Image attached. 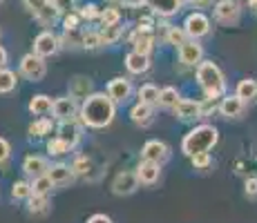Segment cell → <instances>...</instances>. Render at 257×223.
Wrapping results in <instances>:
<instances>
[{"label":"cell","instance_id":"ac0fdd59","mask_svg":"<svg viewBox=\"0 0 257 223\" xmlns=\"http://www.w3.org/2000/svg\"><path fill=\"white\" fill-rule=\"evenodd\" d=\"M246 112V103L241 101L237 94H226L219 98V114L226 121H235Z\"/></svg>","mask_w":257,"mask_h":223},{"label":"cell","instance_id":"ba28073f","mask_svg":"<svg viewBox=\"0 0 257 223\" xmlns=\"http://www.w3.org/2000/svg\"><path fill=\"white\" fill-rule=\"evenodd\" d=\"M105 92L110 94V98L116 103V105H125V103H130V98L135 96L137 89L127 76H114L105 85Z\"/></svg>","mask_w":257,"mask_h":223},{"label":"cell","instance_id":"681fc988","mask_svg":"<svg viewBox=\"0 0 257 223\" xmlns=\"http://www.w3.org/2000/svg\"><path fill=\"white\" fill-rule=\"evenodd\" d=\"M7 63H9V52L3 47V45H0V69L7 67Z\"/></svg>","mask_w":257,"mask_h":223},{"label":"cell","instance_id":"d590c367","mask_svg":"<svg viewBox=\"0 0 257 223\" xmlns=\"http://www.w3.org/2000/svg\"><path fill=\"white\" fill-rule=\"evenodd\" d=\"M61 45H63V47H83V27H78V29H63Z\"/></svg>","mask_w":257,"mask_h":223},{"label":"cell","instance_id":"6da1fadb","mask_svg":"<svg viewBox=\"0 0 257 223\" xmlns=\"http://www.w3.org/2000/svg\"><path fill=\"white\" fill-rule=\"evenodd\" d=\"M116 103L107 92H94L81 101V114L78 121L85 125V130H105L116 118Z\"/></svg>","mask_w":257,"mask_h":223},{"label":"cell","instance_id":"3957f363","mask_svg":"<svg viewBox=\"0 0 257 223\" xmlns=\"http://www.w3.org/2000/svg\"><path fill=\"white\" fill-rule=\"evenodd\" d=\"M219 143V130L212 123H199L192 130H188L181 138V154L190 158L199 152H212V147Z\"/></svg>","mask_w":257,"mask_h":223},{"label":"cell","instance_id":"e575fe53","mask_svg":"<svg viewBox=\"0 0 257 223\" xmlns=\"http://www.w3.org/2000/svg\"><path fill=\"white\" fill-rule=\"evenodd\" d=\"M32 181V194H45L49 196L52 194V190L56 185H54V181L49 178V174H41V176H36V178H29Z\"/></svg>","mask_w":257,"mask_h":223},{"label":"cell","instance_id":"52a82bcc","mask_svg":"<svg viewBox=\"0 0 257 223\" xmlns=\"http://www.w3.org/2000/svg\"><path fill=\"white\" fill-rule=\"evenodd\" d=\"M61 47H63L61 36H56L52 29H43V32L38 34V36L34 38V43H32V52H36L38 56H43V58L56 56V54L61 52Z\"/></svg>","mask_w":257,"mask_h":223},{"label":"cell","instance_id":"ee69618b","mask_svg":"<svg viewBox=\"0 0 257 223\" xmlns=\"http://www.w3.org/2000/svg\"><path fill=\"white\" fill-rule=\"evenodd\" d=\"M9 158H12V143L5 136H0V167L7 165Z\"/></svg>","mask_w":257,"mask_h":223},{"label":"cell","instance_id":"484cf974","mask_svg":"<svg viewBox=\"0 0 257 223\" xmlns=\"http://www.w3.org/2000/svg\"><path fill=\"white\" fill-rule=\"evenodd\" d=\"M235 94L246 103V105L257 103V78H241V81L235 85Z\"/></svg>","mask_w":257,"mask_h":223},{"label":"cell","instance_id":"603a6c76","mask_svg":"<svg viewBox=\"0 0 257 223\" xmlns=\"http://www.w3.org/2000/svg\"><path fill=\"white\" fill-rule=\"evenodd\" d=\"M123 63H125V69L132 74V76H141V74L150 72V67H152L150 56H146V54L135 52V49L125 54V58H123Z\"/></svg>","mask_w":257,"mask_h":223},{"label":"cell","instance_id":"e0dca14e","mask_svg":"<svg viewBox=\"0 0 257 223\" xmlns=\"http://www.w3.org/2000/svg\"><path fill=\"white\" fill-rule=\"evenodd\" d=\"M127 43L132 45L135 52L150 56V54L155 52V47H157V36L152 32H139V29H132V32L127 34Z\"/></svg>","mask_w":257,"mask_h":223},{"label":"cell","instance_id":"ffe728a7","mask_svg":"<svg viewBox=\"0 0 257 223\" xmlns=\"http://www.w3.org/2000/svg\"><path fill=\"white\" fill-rule=\"evenodd\" d=\"M47 174L54 181V185H56V187L72 185V183L76 181V172L72 170L70 163H63V161L52 163V165H49V170H47Z\"/></svg>","mask_w":257,"mask_h":223},{"label":"cell","instance_id":"f1b7e54d","mask_svg":"<svg viewBox=\"0 0 257 223\" xmlns=\"http://www.w3.org/2000/svg\"><path fill=\"white\" fill-rule=\"evenodd\" d=\"M25 203H27V212L34 216H45L52 210V201L45 194H32Z\"/></svg>","mask_w":257,"mask_h":223},{"label":"cell","instance_id":"4316f807","mask_svg":"<svg viewBox=\"0 0 257 223\" xmlns=\"http://www.w3.org/2000/svg\"><path fill=\"white\" fill-rule=\"evenodd\" d=\"M70 94L78 101H83L90 94H94V81L90 76H74L70 81Z\"/></svg>","mask_w":257,"mask_h":223},{"label":"cell","instance_id":"83f0119b","mask_svg":"<svg viewBox=\"0 0 257 223\" xmlns=\"http://www.w3.org/2000/svg\"><path fill=\"white\" fill-rule=\"evenodd\" d=\"M101 41H103V47H110V45H116L121 38H125V29H123L121 23H114V25H101Z\"/></svg>","mask_w":257,"mask_h":223},{"label":"cell","instance_id":"7402d4cb","mask_svg":"<svg viewBox=\"0 0 257 223\" xmlns=\"http://www.w3.org/2000/svg\"><path fill=\"white\" fill-rule=\"evenodd\" d=\"M127 116H130V121L135 123L137 127H150L152 123H155V105H146V103L137 101L135 105L130 107Z\"/></svg>","mask_w":257,"mask_h":223},{"label":"cell","instance_id":"277c9868","mask_svg":"<svg viewBox=\"0 0 257 223\" xmlns=\"http://www.w3.org/2000/svg\"><path fill=\"white\" fill-rule=\"evenodd\" d=\"M23 5L29 12V16L36 23H41L43 27H54L58 18H63V14L58 12L52 0H23Z\"/></svg>","mask_w":257,"mask_h":223},{"label":"cell","instance_id":"816d5d0a","mask_svg":"<svg viewBox=\"0 0 257 223\" xmlns=\"http://www.w3.org/2000/svg\"><path fill=\"white\" fill-rule=\"evenodd\" d=\"M248 7L250 9H257V0H248Z\"/></svg>","mask_w":257,"mask_h":223},{"label":"cell","instance_id":"bcb514c9","mask_svg":"<svg viewBox=\"0 0 257 223\" xmlns=\"http://www.w3.org/2000/svg\"><path fill=\"white\" fill-rule=\"evenodd\" d=\"M54 5H56V9L61 14H67V12H72L74 7H76V0H52Z\"/></svg>","mask_w":257,"mask_h":223},{"label":"cell","instance_id":"c3c4849f","mask_svg":"<svg viewBox=\"0 0 257 223\" xmlns=\"http://www.w3.org/2000/svg\"><path fill=\"white\" fill-rule=\"evenodd\" d=\"M184 3L190 7H208V5H212V0H184Z\"/></svg>","mask_w":257,"mask_h":223},{"label":"cell","instance_id":"60d3db41","mask_svg":"<svg viewBox=\"0 0 257 223\" xmlns=\"http://www.w3.org/2000/svg\"><path fill=\"white\" fill-rule=\"evenodd\" d=\"M101 25H114V23H121V9L118 5H110V7L101 9V18H98Z\"/></svg>","mask_w":257,"mask_h":223},{"label":"cell","instance_id":"ab89813d","mask_svg":"<svg viewBox=\"0 0 257 223\" xmlns=\"http://www.w3.org/2000/svg\"><path fill=\"white\" fill-rule=\"evenodd\" d=\"M190 165L195 167L197 172H208L212 167V156L210 152H199V154H192L190 156Z\"/></svg>","mask_w":257,"mask_h":223},{"label":"cell","instance_id":"74e56055","mask_svg":"<svg viewBox=\"0 0 257 223\" xmlns=\"http://www.w3.org/2000/svg\"><path fill=\"white\" fill-rule=\"evenodd\" d=\"M70 165H72V170L76 172V176H87L92 172V158L87 154H74Z\"/></svg>","mask_w":257,"mask_h":223},{"label":"cell","instance_id":"30bf717a","mask_svg":"<svg viewBox=\"0 0 257 223\" xmlns=\"http://www.w3.org/2000/svg\"><path fill=\"white\" fill-rule=\"evenodd\" d=\"M81 114V101L74 98L72 94L67 96H58L54 98V110H52V116L58 121H72V118H78Z\"/></svg>","mask_w":257,"mask_h":223},{"label":"cell","instance_id":"2e32d148","mask_svg":"<svg viewBox=\"0 0 257 223\" xmlns=\"http://www.w3.org/2000/svg\"><path fill=\"white\" fill-rule=\"evenodd\" d=\"M135 172H137V178H139L141 185H146V187L157 185V183H159V178H161V163L141 158L139 165L135 167Z\"/></svg>","mask_w":257,"mask_h":223},{"label":"cell","instance_id":"8992f818","mask_svg":"<svg viewBox=\"0 0 257 223\" xmlns=\"http://www.w3.org/2000/svg\"><path fill=\"white\" fill-rule=\"evenodd\" d=\"M212 16L224 27H235L241 18V5L239 0H217L212 7Z\"/></svg>","mask_w":257,"mask_h":223},{"label":"cell","instance_id":"5bb4252c","mask_svg":"<svg viewBox=\"0 0 257 223\" xmlns=\"http://www.w3.org/2000/svg\"><path fill=\"white\" fill-rule=\"evenodd\" d=\"M141 158H148V161H155L164 165L168 158H170V145L166 141H159V138H150V141L143 143Z\"/></svg>","mask_w":257,"mask_h":223},{"label":"cell","instance_id":"4fadbf2b","mask_svg":"<svg viewBox=\"0 0 257 223\" xmlns=\"http://www.w3.org/2000/svg\"><path fill=\"white\" fill-rule=\"evenodd\" d=\"M112 194H116V196H130V194H135L137 190L141 187V183H139V178H137V172L135 170H123V172H118V174L112 178Z\"/></svg>","mask_w":257,"mask_h":223},{"label":"cell","instance_id":"f35d334b","mask_svg":"<svg viewBox=\"0 0 257 223\" xmlns=\"http://www.w3.org/2000/svg\"><path fill=\"white\" fill-rule=\"evenodd\" d=\"M103 47L101 29H83V49H98Z\"/></svg>","mask_w":257,"mask_h":223},{"label":"cell","instance_id":"8d00e7d4","mask_svg":"<svg viewBox=\"0 0 257 223\" xmlns=\"http://www.w3.org/2000/svg\"><path fill=\"white\" fill-rule=\"evenodd\" d=\"M12 196L16 201H27L32 196V181L29 178H18L12 185Z\"/></svg>","mask_w":257,"mask_h":223},{"label":"cell","instance_id":"5b68a950","mask_svg":"<svg viewBox=\"0 0 257 223\" xmlns=\"http://www.w3.org/2000/svg\"><path fill=\"white\" fill-rule=\"evenodd\" d=\"M47 58L38 56L36 52H29L25 54L18 63V74L29 83H41L43 78L47 76Z\"/></svg>","mask_w":257,"mask_h":223},{"label":"cell","instance_id":"7c38bea8","mask_svg":"<svg viewBox=\"0 0 257 223\" xmlns=\"http://www.w3.org/2000/svg\"><path fill=\"white\" fill-rule=\"evenodd\" d=\"M83 130H85V125H83L78 118H72V121H58L56 123V136H61L63 141L72 147V150H76L78 143L83 141Z\"/></svg>","mask_w":257,"mask_h":223},{"label":"cell","instance_id":"d6a6232c","mask_svg":"<svg viewBox=\"0 0 257 223\" xmlns=\"http://www.w3.org/2000/svg\"><path fill=\"white\" fill-rule=\"evenodd\" d=\"M18 76H21V74H16L9 67L0 69V94H12L18 85Z\"/></svg>","mask_w":257,"mask_h":223},{"label":"cell","instance_id":"d4e9b609","mask_svg":"<svg viewBox=\"0 0 257 223\" xmlns=\"http://www.w3.org/2000/svg\"><path fill=\"white\" fill-rule=\"evenodd\" d=\"M27 110L32 116H49L54 110V98L49 94H34L27 103Z\"/></svg>","mask_w":257,"mask_h":223},{"label":"cell","instance_id":"9a60e30c","mask_svg":"<svg viewBox=\"0 0 257 223\" xmlns=\"http://www.w3.org/2000/svg\"><path fill=\"white\" fill-rule=\"evenodd\" d=\"M172 112H175V116L179 118L181 123H197V121H201V101L181 98Z\"/></svg>","mask_w":257,"mask_h":223},{"label":"cell","instance_id":"836d02e7","mask_svg":"<svg viewBox=\"0 0 257 223\" xmlns=\"http://www.w3.org/2000/svg\"><path fill=\"white\" fill-rule=\"evenodd\" d=\"M188 38H190V36H188V32L184 29V25H181V27H177V25H170V27H168V34H166V41L164 43L172 45L175 49H179L181 45L188 41Z\"/></svg>","mask_w":257,"mask_h":223},{"label":"cell","instance_id":"4dcf8cb0","mask_svg":"<svg viewBox=\"0 0 257 223\" xmlns=\"http://www.w3.org/2000/svg\"><path fill=\"white\" fill-rule=\"evenodd\" d=\"M179 101H181V92L175 85L161 87V94H159V107L161 110H175V105Z\"/></svg>","mask_w":257,"mask_h":223},{"label":"cell","instance_id":"cb8c5ba5","mask_svg":"<svg viewBox=\"0 0 257 223\" xmlns=\"http://www.w3.org/2000/svg\"><path fill=\"white\" fill-rule=\"evenodd\" d=\"M52 132H56V118L54 116H36L27 127V134L32 138H45Z\"/></svg>","mask_w":257,"mask_h":223},{"label":"cell","instance_id":"1f68e13d","mask_svg":"<svg viewBox=\"0 0 257 223\" xmlns=\"http://www.w3.org/2000/svg\"><path fill=\"white\" fill-rule=\"evenodd\" d=\"M47 154L49 156H54V158H63V156H67L70 152H74L70 145H67L65 141H63L61 136H52V138H47Z\"/></svg>","mask_w":257,"mask_h":223},{"label":"cell","instance_id":"9c48e42d","mask_svg":"<svg viewBox=\"0 0 257 223\" xmlns=\"http://www.w3.org/2000/svg\"><path fill=\"white\" fill-rule=\"evenodd\" d=\"M204 56H206L204 45H201L199 41H195V38H188V41L177 49V58H179V63L184 67L197 69V65L204 61Z\"/></svg>","mask_w":257,"mask_h":223},{"label":"cell","instance_id":"44dd1931","mask_svg":"<svg viewBox=\"0 0 257 223\" xmlns=\"http://www.w3.org/2000/svg\"><path fill=\"white\" fill-rule=\"evenodd\" d=\"M49 158L43 156V154H27L23 158V174L27 178H36L41 174H47L49 170Z\"/></svg>","mask_w":257,"mask_h":223},{"label":"cell","instance_id":"b9f144b4","mask_svg":"<svg viewBox=\"0 0 257 223\" xmlns=\"http://www.w3.org/2000/svg\"><path fill=\"white\" fill-rule=\"evenodd\" d=\"M78 14H81V18H83V23H94V21H98L101 18V7H98L96 3H87V5H83L81 9H78Z\"/></svg>","mask_w":257,"mask_h":223},{"label":"cell","instance_id":"f546056e","mask_svg":"<svg viewBox=\"0 0 257 223\" xmlns=\"http://www.w3.org/2000/svg\"><path fill=\"white\" fill-rule=\"evenodd\" d=\"M159 94H161V89L157 87L155 83H143V85L137 89V101L146 103V105L159 107Z\"/></svg>","mask_w":257,"mask_h":223},{"label":"cell","instance_id":"f907efd6","mask_svg":"<svg viewBox=\"0 0 257 223\" xmlns=\"http://www.w3.org/2000/svg\"><path fill=\"white\" fill-rule=\"evenodd\" d=\"M107 3H110V5H125L127 0H107Z\"/></svg>","mask_w":257,"mask_h":223},{"label":"cell","instance_id":"8fae6325","mask_svg":"<svg viewBox=\"0 0 257 223\" xmlns=\"http://www.w3.org/2000/svg\"><path fill=\"white\" fill-rule=\"evenodd\" d=\"M184 29L188 32V36H190V38L201 41V38H206L212 32V23H210V18L206 16V14L192 12V14H188V16H186Z\"/></svg>","mask_w":257,"mask_h":223},{"label":"cell","instance_id":"d6986e66","mask_svg":"<svg viewBox=\"0 0 257 223\" xmlns=\"http://www.w3.org/2000/svg\"><path fill=\"white\" fill-rule=\"evenodd\" d=\"M150 12H155L159 18H172L184 9V0H141Z\"/></svg>","mask_w":257,"mask_h":223},{"label":"cell","instance_id":"7bdbcfd3","mask_svg":"<svg viewBox=\"0 0 257 223\" xmlns=\"http://www.w3.org/2000/svg\"><path fill=\"white\" fill-rule=\"evenodd\" d=\"M83 23L81 14H78V9H72V12L63 14V29H78Z\"/></svg>","mask_w":257,"mask_h":223},{"label":"cell","instance_id":"7a4b0ae2","mask_svg":"<svg viewBox=\"0 0 257 223\" xmlns=\"http://www.w3.org/2000/svg\"><path fill=\"white\" fill-rule=\"evenodd\" d=\"M195 81L199 85L204 98H210V101H219L221 96H226V74L221 72V67L212 61H201L195 69Z\"/></svg>","mask_w":257,"mask_h":223},{"label":"cell","instance_id":"7dc6e473","mask_svg":"<svg viewBox=\"0 0 257 223\" xmlns=\"http://www.w3.org/2000/svg\"><path fill=\"white\" fill-rule=\"evenodd\" d=\"M85 223H114V221H112V216L105 214V212H94V214L87 216Z\"/></svg>","mask_w":257,"mask_h":223},{"label":"cell","instance_id":"f6af8a7d","mask_svg":"<svg viewBox=\"0 0 257 223\" xmlns=\"http://www.w3.org/2000/svg\"><path fill=\"white\" fill-rule=\"evenodd\" d=\"M244 194L248 196V199L257 201V176H248L244 181Z\"/></svg>","mask_w":257,"mask_h":223},{"label":"cell","instance_id":"f5cc1de1","mask_svg":"<svg viewBox=\"0 0 257 223\" xmlns=\"http://www.w3.org/2000/svg\"><path fill=\"white\" fill-rule=\"evenodd\" d=\"M3 3H5V0H0V5H3Z\"/></svg>","mask_w":257,"mask_h":223}]
</instances>
